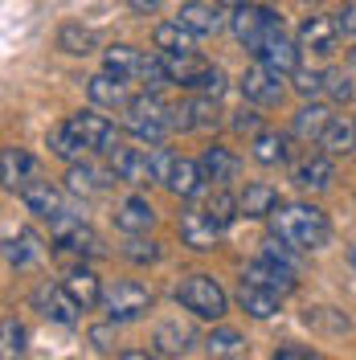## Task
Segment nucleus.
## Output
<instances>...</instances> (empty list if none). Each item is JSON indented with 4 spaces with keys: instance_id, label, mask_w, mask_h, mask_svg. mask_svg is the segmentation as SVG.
<instances>
[{
    "instance_id": "f257e3e1",
    "label": "nucleus",
    "mask_w": 356,
    "mask_h": 360,
    "mask_svg": "<svg viewBox=\"0 0 356 360\" xmlns=\"http://www.w3.org/2000/svg\"><path fill=\"white\" fill-rule=\"evenodd\" d=\"M270 229L283 242H291L295 250H319V246H328V238H332V225H328V217L315 205H279L270 213Z\"/></svg>"
},
{
    "instance_id": "f03ea898",
    "label": "nucleus",
    "mask_w": 356,
    "mask_h": 360,
    "mask_svg": "<svg viewBox=\"0 0 356 360\" xmlns=\"http://www.w3.org/2000/svg\"><path fill=\"white\" fill-rule=\"evenodd\" d=\"M123 111H127V131H132L135 139L160 143L164 135L172 131V107H164V103H160L156 90H144V94H135Z\"/></svg>"
},
{
    "instance_id": "7ed1b4c3",
    "label": "nucleus",
    "mask_w": 356,
    "mask_h": 360,
    "mask_svg": "<svg viewBox=\"0 0 356 360\" xmlns=\"http://www.w3.org/2000/svg\"><path fill=\"white\" fill-rule=\"evenodd\" d=\"M177 303L184 307V311L201 315V319H222L225 307H229L222 283L209 278V274H189V278L177 287Z\"/></svg>"
},
{
    "instance_id": "20e7f679",
    "label": "nucleus",
    "mask_w": 356,
    "mask_h": 360,
    "mask_svg": "<svg viewBox=\"0 0 356 360\" xmlns=\"http://www.w3.org/2000/svg\"><path fill=\"white\" fill-rule=\"evenodd\" d=\"M49 233H53V242L70 254H82V258H103L107 246H103V238L82 221V213H58V217H49Z\"/></svg>"
},
{
    "instance_id": "39448f33",
    "label": "nucleus",
    "mask_w": 356,
    "mask_h": 360,
    "mask_svg": "<svg viewBox=\"0 0 356 360\" xmlns=\"http://www.w3.org/2000/svg\"><path fill=\"white\" fill-rule=\"evenodd\" d=\"M279 25H283V21H279L270 8H262V4H238V8L229 13V29H234V37H238L254 58H258L262 41H267Z\"/></svg>"
},
{
    "instance_id": "423d86ee",
    "label": "nucleus",
    "mask_w": 356,
    "mask_h": 360,
    "mask_svg": "<svg viewBox=\"0 0 356 360\" xmlns=\"http://www.w3.org/2000/svg\"><path fill=\"white\" fill-rule=\"evenodd\" d=\"M148 307H152V291L139 287V283H115L103 295V311L115 323H132L139 315H148Z\"/></svg>"
},
{
    "instance_id": "0eeeda50",
    "label": "nucleus",
    "mask_w": 356,
    "mask_h": 360,
    "mask_svg": "<svg viewBox=\"0 0 356 360\" xmlns=\"http://www.w3.org/2000/svg\"><path fill=\"white\" fill-rule=\"evenodd\" d=\"M70 127H74V135L87 143V152H115L119 148V131H115L111 119H103L98 111H78L66 119Z\"/></svg>"
},
{
    "instance_id": "6e6552de",
    "label": "nucleus",
    "mask_w": 356,
    "mask_h": 360,
    "mask_svg": "<svg viewBox=\"0 0 356 360\" xmlns=\"http://www.w3.org/2000/svg\"><path fill=\"white\" fill-rule=\"evenodd\" d=\"M111 168L115 176L132 188H144V184H156V168H152V152L144 148H115L111 152Z\"/></svg>"
},
{
    "instance_id": "1a4fd4ad",
    "label": "nucleus",
    "mask_w": 356,
    "mask_h": 360,
    "mask_svg": "<svg viewBox=\"0 0 356 360\" xmlns=\"http://www.w3.org/2000/svg\"><path fill=\"white\" fill-rule=\"evenodd\" d=\"M238 86H242L246 103H258V107H274L279 98H283V74H274L270 66H250L238 78Z\"/></svg>"
},
{
    "instance_id": "9d476101",
    "label": "nucleus",
    "mask_w": 356,
    "mask_h": 360,
    "mask_svg": "<svg viewBox=\"0 0 356 360\" xmlns=\"http://www.w3.org/2000/svg\"><path fill=\"white\" fill-rule=\"evenodd\" d=\"M299 49H303V45H295L287 33H283V25H279L267 41H262V49H258V62L287 78V74H295V70H299Z\"/></svg>"
},
{
    "instance_id": "9b49d317",
    "label": "nucleus",
    "mask_w": 356,
    "mask_h": 360,
    "mask_svg": "<svg viewBox=\"0 0 356 360\" xmlns=\"http://www.w3.org/2000/svg\"><path fill=\"white\" fill-rule=\"evenodd\" d=\"M33 303H37V311L45 319H53V323H74L78 319V303H74V295L66 287H53V283H42L37 291H33Z\"/></svg>"
},
{
    "instance_id": "f8f14e48",
    "label": "nucleus",
    "mask_w": 356,
    "mask_h": 360,
    "mask_svg": "<svg viewBox=\"0 0 356 360\" xmlns=\"http://www.w3.org/2000/svg\"><path fill=\"white\" fill-rule=\"evenodd\" d=\"M21 201H25V209L29 213H37V217H58V213H70V205H66V197H62V188H53L49 180H29L21 188Z\"/></svg>"
},
{
    "instance_id": "ddd939ff",
    "label": "nucleus",
    "mask_w": 356,
    "mask_h": 360,
    "mask_svg": "<svg viewBox=\"0 0 356 360\" xmlns=\"http://www.w3.org/2000/svg\"><path fill=\"white\" fill-rule=\"evenodd\" d=\"M336 41H340V21L332 17H307L303 21V29H299V45L303 49H312V53H319V58H328V53H336Z\"/></svg>"
},
{
    "instance_id": "4468645a",
    "label": "nucleus",
    "mask_w": 356,
    "mask_h": 360,
    "mask_svg": "<svg viewBox=\"0 0 356 360\" xmlns=\"http://www.w3.org/2000/svg\"><path fill=\"white\" fill-rule=\"evenodd\" d=\"M177 21L184 25L193 37H213V33L225 25V17H222V8L209 4V0H189V4H180Z\"/></svg>"
},
{
    "instance_id": "2eb2a0df",
    "label": "nucleus",
    "mask_w": 356,
    "mask_h": 360,
    "mask_svg": "<svg viewBox=\"0 0 356 360\" xmlns=\"http://www.w3.org/2000/svg\"><path fill=\"white\" fill-rule=\"evenodd\" d=\"M62 287L74 295V303H78L82 311H90V307H103V295H107V287L98 283V274H94L90 266H74L66 278H62Z\"/></svg>"
},
{
    "instance_id": "dca6fc26",
    "label": "nucleus",
    "mask_w": 356,
    "mask_h": 360,
    "mask_svg": "<svg viewBox=\"0 0 356 360\" xmlns=\"http://www.w3.org/2000/svg\"><path fill=\"white\" fill-rule=\"evenodd\" d=\"M87 94L94 107H127L132 103V94H127V78H119V74H111V70H103V74H94V78H87Z\"/></svg>"
},
{
    "instance_id": "f3484780",
    "label": "nucleus",
    "mask_w": 356,
    "mask_h": 360,
    "mask_svg": "<svg viewBox=\"0 0 356 360\" xmlns=\"http://www.w3.org/2000/svg\"><path fill=\"white\" fill-rule=\"evenodd\" d=\"M180 242L193 250H213L222 242V225H213L201 209H189V213H180Z\"/></svg>"
},
{
    "instance_id": "a211bd4d",
    "label": "nucleus",
    "mask_w": 356,
    "mask_h": 360,
    "mask_svg": "<svg viewBox=\"0 0 356 360\" xmlns=\"http://www.w3.org/2000/svg\"><path fill=\"white\" fill-rule=\"evenodd\" d=\"M295 184L303 188V193H324L328 184H332V156L328 152H315V156H303L299 164H295Z\"/></svg>"
},
{
    "instance_id": "6ab92c4d",
    "label": "nucleus",
    "mask_w": 356,
    "mask_h": 360,
    "mask_svg": "<svg viewBox=\"0 0 356 360\" xmlns=\"http://www.w3.org/2000/svg\"><path fill=\"white\" fill-rule=\"evenodd\" d=\"M242 278H250V283H262V287H270V291L279 295H291L295 287H299V274L287 266H279V262H270V258H258V262H250V266L242 270Z\"/></svg>"
},
{
    "instance_id": "aec40b11",
    "label": "nucleus",
    "mask_w": 356,
    "mask_h": 360,
    "mask_svg": "<svg viewBox=\"0 0 356 360\" xmlns=\"http://www.w3.org/2000/svg\"><path fill=\"white\" fill-rule=\"evenodd\" d=\"M279 299H283L279 291H270L262 283H250V278H242V287H238V307L250 319H270V315L279 311Z\"/></svg>"
},
{
    "instance_id": "412c9836",
    "label": "nucleus",
    "mask_w": 356,
    "mask_h": 360,
    "mask_svg": "<svg viewBox=\"0 0 356 360\" xmlns=\"http://www.w3.org/2000/svg\"><path fill=\"white\" fill-rule=\"evenodd\" d=\"M111 180H119L115 176V168L111 172H103V168H90V164H70V172H66V184H70V193L74 197H94V193H103Z\"/></svg>"
},
{
    "instance_id": "4be33fe9",
    "label": "nucleus",
    "mask_w": 356,
    "mask_h": 360,
    "mask_svg": "<svg viewBox=\"0 0 356 360\" xmlns=\"http://www.w3.org/2000/svg\"><path fill=\"white\" fill-rule=\"evenodd\" d=\"M319 148H324L328 156H348V152L356 148V119L332 115V123H328L324 135H319Z\"/></svg>"
},
{
    "instance_id": "5701e85b",
    "label": "nucleus",
    "mask_w": 356,
    "mask_h": 360,
    "mask_svg": "<svg viewBox=\"0 0 356 360\" xmlns=\"http://www.w3.org/2000/svg\"><path fill=\"white\" fill-rule=\"evenodd\" d=\"M115 225L123 233H148L156 225V209L144 201V197H127V201L119 205V213H115Z\"/></svg>"
},
{
    "instance_id": "b1692460",
    "label": "nucleus",
    "mask_w": 356,
    "mask_h": 360,
    "mask_svg": "<svg viewBox=\"0 0 356 360\" xmlns=\"http://www.w3.org/2000/svg\"><path fill=\"white\" fill-rule=\"evenodd\" d=\"M0 172H4V188L8 193H21L25 184L33 180V160L21 148H4L0 152Z\"/></svg>"
},
{
    "instance_id": "393cba45",
    "label": "nucleus",
    "mask_w": 356,
    "mask_h": 360,
    "mask_svg": "<svg viewBox=\"0 0 356 360\" xmlns=\"http://www.w3.org/2000/svg\"><path fill=\"white\" fill-rule=\"evenodd\" d=\"M193 344H197V336H193L189 323H160L156 328V352L160 356H189Z\"/></svg>"
},
{
    "instance_id": "a878e982",
    "label": "nucleus",
    "mask_w": 356,
    "mask_h": 360,
    "mask_svg": "<svg viewBox=\"0 0 356 360\" xmlns=\"http://www.w3.org/2000/svg\"><path fill=\"white\" fill-rule=\"evenodd\" d=\"M238 156L229 152V148H205V156H201V172H205V180H217V184H229V180L238 176Z\"/></svg>"
},
{
    "instance_id": "bb28decb",
    "label": "nucleus",
    "mask_w": 356,
    "mask_h": 360,
    "mask_svg": "<svg viewBox=\"0 0 356 360\" xmlns=\"http://www.w3.org/2000/svg\"><path fill=\"white\" fill-rule=\"evenodd\" d=\"M201 180H205L201 164L177 156V164H172V172H168L164 184H168V193H172V197H184V201H189V197H197V193H201Z\"/></svg>"
},
{
    "instance_id": "cd10ccee",
    "label": "nucleus",
    "mask_w": 356,
    "mask_h": 360,
    "mask_svg": "<svg viewBox=\"0 0 356 360\" xmlns=\"http://www.w3.org/2000/svg\"><path fill=\"white\" fill-rule=\"evenodd\" d=\"M279 205H283V201H279V193H274L270 184H246V193L238 197L242 217H270Z\"/></svg>"
},
{
    "instance_id": "c85d7f7f",
    "label": "nucleus",
    "mask_w": 356,
    "mask_h": 360,
    "mask_svg": "<svg viewBox=\"0 0 356 360\" xmlns=\"http://www.w3.org/2000/svg\"><path fill=\"white\" fill-rule=\"evenodd\" d=\"M139 66H144V53H139V49H132V45H111V49L103 53V70H111V74L127 78V82H135Z\"/></svg>"
},
{
    "instance_id": "c756f323",
    "label": "nucleus",
    "mask_w": 356,
    "mask_h": 360,
    "mask_svg": "<svg viewBox=\"0 0 356 360\" xmlns=\"http://www.w3.org/2000/svg\"><path fill=\"white\" fill-rule=\"evenodd\" d=\"M197 209H201V213H205V217H209L213 225H222V229L234 221V217H242V209H238V197H229L225 188H213V193H209V197H205Z\"/></svg>"
},
{
    "instance_id": "7c9ffc66",
    "label": "nucleus",
    "mask_w": 356,
    "mask_h": 360,
    "mask_svg": "<svg viewBox=\"0 0 356 360\" xmlns=\"http://www.w3.org/2000/svg\"><path fill=\"white\" fill-rule=\"evenodd\" d=\"M152 41H156L160 53H189V49H193V33L180 21H164V25L152 29Z\"/></svg>"
},
{
    "instance_id": "2f4dec72",
    "label": "nucleus",
    "mask_w": 356,
    "mask_h": 360,
    "mask_svg": "<svg viewBox=\"0 0 356 360\" xmlns=\"http://www.w3.org/2000/svg\"><path fill=\"white\" fill-rule=\"evenodd\" d=\"M332 123V115H328V107L324 103H307L303 111L295 115V135L299 139H315L319 143V135H324V127Z\"/></svg>"
},
{
    "instance_id": "473e14b6",
    "label": "nucleus",
    "mask_w": 356,
    "mask_h": 360,
    "mask_svg": "<svg viewBox=\"0 0 356 360\" xmlns=\"http://www.w3.org/2000/svg\"><path fill=\"white\" fill-rule=\"evenodd\" d=\"M49 152H53L58 160H66V164H78L82 152H87V143L74 135L70 123H62V127H53V131H49Z\"/></svg>"
},
{
    "instance_id": "72a5a7b5",
    "label": "nucleus",
    "mask_w": 356,
    "mask_h": 360,
    "mask_svg": "<svg viewBox=\"0 0 356 360\" xmlns=\"http://www.w3.org/2000/svg\"><path fill=\"white\" fill-rule=\"evenodd\" d=\"M205 352L209 356H246V336L234 328H213L205 336Z\"/></svg>"
},
{
    "instance_id": "f704fd0d",
    "label": "nucleus",
    "mask_w": 356,
    "mask_h": 360,
    "mask_svg": "<svg viewBox=\"0 0 356 360\" xmlns=\"http://www.w3.org/2000/svg\"><path fill=\"white\" fill-rule=\"evenodd\" d=\"M250 152H254L258 164H283L287 160V139L279 131H258L250 139Z\"/></svg>"
},
{
    "instance_id": "c9c22d12",
    "label": "nucleus",
    "mask_w": 356,
    "mask_h": 360,
    "mask_svg": "<svg viewBox=\"0 0 356 360\" xmlns=\"http://www.w3.org/2000/svg\"><path fill=\"white\" fill-rule=\"evenodd\" d=\"M94 45H98V37L90 29H82V25H62V33H58V49L62 53H74V58L94 53Z\"/></svg>"
},
{
    "instance_id": "e433bc0d",
    "label": "nucleus",
    "mask_w": 356,
    "mask_h": 360,
    "mask_svg": "<svg viewBox=\"0 0 356 360\" xmlns=\"http://www.w3.org/2000/svg\"><path fill=\"white\" fill-rule=\"evenodd\" d=\"M4 258H8V266H29L33 258H37V238L33 233H8L4 238Z\"/></svg>"
},
{
    "instance_id": "4c0bfd02",
    "label": "nucleus",
    "mask_w": 356,
    "mask_h": 360,
    "mask_svg": "<svg viewBox=\"0 0 356 360\" xmlns=\"http://www.w3.org/2000/svg\"><path fill=\"white\" fill-rule=\"evenodd\" d=\"M189 111H193V127H217L222 123V103H217V94H197L193 103H189Z\"/></svg>"
},
{
    "instance_id": "58836bf2",
    "label": "nucleus",
    "mask_w": 356,
    "mask_h": 360,
    "mask_svg": "<svg viewBox=\"0 0 356 360\" xmlns=\"http://www.w3.org/2000/svg\"><path fill=\"white\" fill-rule=\"evenodd\" d=\"M123 258L144 266V262H156L160 258V246L152 242V238H144V233H132V238L123 242Z\"/></svg>"
},
{
    "instance_id": "ea45409f",
    "label": "nucleus",
    "mask_w": 356,
    "mask_h": 360,
    "mask_svg": "<svg viewBox=\"0 0 356 360\" xmlns=\"http://www.w3.org/2000/svg\"><path fill=\"white\" fill-rule=\"evenodd\" d=\"M291 78H295V90H299L303 98H315V94H324V90H328V74H324V70H303V66H299Z\"/></svg>"
},
{
    "instance_id": "a19ab883",
    "label": "nucleus",
    "mask_w": 356,
    "mask_h": 360,
    "mask_svg": "<svg viewBox=\"0 0 356 360\" xmlns=\"http://www.w3.org/2000/svg\"><path fill=\"white\" fill-rule=\"evenodd\" d=\"M324 94H332V103H352L356 98L352 74H344V70H328V90H324Z\"/></svg>"
},
{
    "instance_id": "79ce46f5",
    "label": "nucleus",
    "mask_w": 356,
    "mask_h": 360,
    "mask_svg": "<svg viewBox=\"0 0 356 360\" xmlns=\"http://www.w3.org/2000/svg\"><path fill=\"white\" fill-rule=\"evenodd\" d=\"M0 332H4V356H21V352H25V328H21V323H17L13 315H4Z\"/></svg>"
},
{
    "instance_id": "37998d69",
    "label": "nucleus",
    "mask_w": 356,
    "mask_h": 360,
    "mask_svg": "<svg viewBox=\"0 0 356 360\" xmlns=\"http://www.w3.org/2000/svg\"><path fill=\"white\" fill-rule=\"evenodd\" d=\"M328 311L332 307H312L303 319L315 323V328H324V332H348V315H328Z\"/></svg>"
},
{
    "instance_id": "c03bdc74",
    "label": "nucleus",
    "mask_w": 356,
    "mask_h": 360,
    "mask_svg": "<svg viewBox=\"0 0 356 360\" xmlns=\"http://www.w3.org/2000/svg\"><path fill=\"white\" fill-rule=\"evenodd\" d=\"M234 131H238V135H250V139H254V135L262 131V115L254 111V107H242V111H234Z\"/></svg>"
},
{
    "instance_id": "a18cd8bd",
    "label": "nucleus",
    "mask_w": 356,
    "mask_h": 360,
    "mask_svg": "<svg viewBox=\"0 0 356 360\" xmlns=\"http://www.w3.org/2000/svg\"><path fill=\"white\" fill-rule=\"evenodd\" d=\"M90 344L94 352H115V319H107L103 328H90Z\"/></svg>"
},
{
    "instance_id": "49530a36",
    "label": "nucleus",
    "mask_w": 356,
    "mask_h": 360,
    "mask_svg": "<svg viewBox=\"0 0 356 360\" xmlns=\"http://www.w3.org/2000/svg\"><path fill=\"white\" fill-rule=\"evenodd\" d=\"M336 21H340V33H344V37H356V0H348V4L336 8Z\"/></svg>"
},
{
    "instance_id": "de8ad7c7",
    "label": "nucleus",
    "mask_w": 356,
    "mask_h": 360,
    "mask_svg": "<svg viewBox=\"0 0 356 360\" xmlns=\"http://www.w3.org/2000/svg\"><path fill=\"white\" fill-rule=\"evenodd\" d=\"M274 360H315L312 348H295V344H287V348H274Z\"/></svg>"
},
{
    "instance_id": "09e8293b",
    "label": "nucleus",
    "mask_w": 356,
    "mask_h": 360,
    "mask_svg": "<svg viewBox=\"0 0 356 360\" xmlns=\"http://www.w3.org/2000/svg\"><path fill=\"white\" fill-rule=\"evenodd\" d=\"M132 4V13H139V17H148V13H156L160 0H127Z\"/></svg>"
},
{
    "instance_id": "8fccbe9b",
    "label": "nucleus",
    "mask_w": 356,
    "mask_h": 360,
    "mask_svg": "<svg viewBox=\"0 0 356 360\" xmlns=\"http://www.w3.org/2000/svg\"><path fill=\"white\" fill-rule=\"evenodd\" d=\"M348 266H352V270H356V246H352V250H348Z\"/></svg>"
},
{
    "instance_id": "3c124183",
    "label": "nucleus",
    "mask_w": 356,
    "mask_h": 360,
    "mask_svg": "<svg viewBox=\"0 0 356 360\" xmlns=\"http://www.w3.org/2000/svg\"><path fill=\"white\" fill-rule=\"evenodd\" d=\"M222 4H234V8H238V4H246V0H222Z\"/></svg>"
},
{
    "instance_id": "603ef678",
    "label": "nucleus",
    "mask_w": 356,
    "mask_h": 360,
    "mask_svg": "<svg viewBox=\"0 0 356 360\" xmlns=\"http://www.w3.org/2000/svg\"><path fill=\"white\" fill-rule=\"evenodd\" d=\"M312 4H315V0H312Z\"/></svg>"
}]
</instances>
